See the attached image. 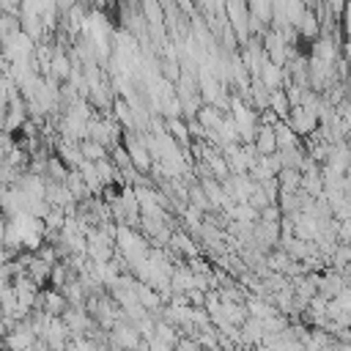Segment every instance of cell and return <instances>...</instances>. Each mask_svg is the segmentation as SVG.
Instances as JSON below:
<instances>
[{
	"label": "cell",
	"mask_w": 351,
	"mask_h": 351,
	"mask_svg": "<svg viewBox=\"0 0 351 351\" xmlns=\"http://www.w3.org/2000/svg\"><path fill=\"white\" fill-rule=\"evenodd\" d=\"M60 318L71 335H90V329H93V321L85 307H66V313Z\"/></svg>",
	"instance_id": "6da1fadb"
},
{
	"label": "cell",
	"mask_w": 351,
	"mask_h": 351,
	"mask_svg": "<svg viewBox=\"0 0 351 351\" xmlns=\"http://www.w3.org/2000/svg\"><path fill=\"white\" fill-rule=\"evenodd\" d=\"M252 148H255V154H258V156H274V154H277V137H274V126L261 123V126H258V132H255Z\"/></svg>",
	"instance_id": "7a4b0ae2"
},
{
	"label": "cell",
	"mask_w": 351,
	"mask_h": 351,
	"mask_svg": "<svg viewBox=\"0 0 351 351\" xmlns=\"http://www.w3.org/2000/svg\"><path fill=\"white\" fill-rule=\"evenodd\" d=\"M80 151H82V156H85L88 162H99V159L107 156V148H104L101 143H96V140H85V143L80 145Z\"/></svg>",
	"instance_id": "3957f363"
},
{
	"label": "cell",
	"mask_w": 351,
	"mask_h": 351,
	"mask_svg": "<svg viewBox=\"0 0 351 351\" xmlns=\"http://www.w3.org/2000/svg\"><path fill=\"white\" fill-rule=\"evenodd\" d=\"M132 351H148V346H145V343H140V346H137V348H132Z\"/></svg>",
	"instance_id": "277c9868"
}]
</instances>
